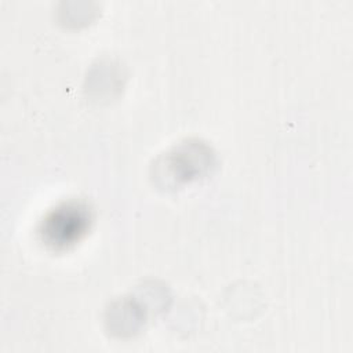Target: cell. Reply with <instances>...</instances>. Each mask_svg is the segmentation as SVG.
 Returning a JSON list of instances; mask_svg holds the SVG:
<instances>
[{
  "instance_id": "1",
  "label": "cell",
  "mask_w": 353,
  "mask_h": 353,
  "mask_svg": "<svg viewBox=\"0 0 353 353\" xmlns=\"http://www.w3.org/2000/svg\"><path fill=\"white\" fill-rule=\"evenodd\" d=\"M91 223V212L87 205L68 201L57 205L43 218L39 234L41 241L54 251L68 250L87 233Z\"/></svg>"
}]
</instances>
